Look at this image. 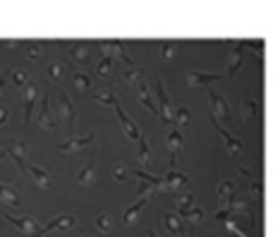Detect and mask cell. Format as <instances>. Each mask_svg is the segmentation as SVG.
Masks as SVG:
<instances>
[{
  "mask_svg": "<svg viewBox=\"0 0 273 237\" xmlns=\"http://www.w3.org/2000/svg\"><path fill=\"white\" fill-rule=\"evenodd\" d=\"M209 96H211V118L218 125H230L233 122V115H230V108H228V101L218 96L214 89H209Z\"/></svg>",
  "mask_w": 273,
  "mask_h": 237,
  "instance_id": "cell-1",
  "label": "cell"
},
{
  "mask_svg": "<svg viewBox=\"0 0 273 237\" xmlns=\"http://www.w3.org/2000/svg\"><path fill=\"white\" fill-rule=\"evenodd\" d=\"M156 96H158V103H161V120H163V125L165 127H170V125L175 127V106L170 103L161 79H156Z\"/></svg>",
  "mask_w": 273,
  "mask_h": 237,
  "instance_id": "cell-2",
  "label": "cell"
},
{
  "mask_svg": "<svg viewBox=\"0 0 273 237\" xmlns=\"http://www.w3.org/2000/svg\"><path fill=\"white\" fill-rule=\"evenodd\" d=\"M20 233H24L27 237H41L43 233H46V228L43 225H39L36 220H31V218H15V216H10V213H2Z\"/></svg>",
  "mask_w": 273,
  "mask_h": 237,
  "instance_id": "cell-3",
  "label": "cell"
},
{
  "mask_svg": "<svg viewBox=\"0 0 273 237\" xmlns=\"http://www.w3.org/2000/svg\"><path fill=\"white\" fill-rule=\"evenodd\" d=\"M115 113H117V118H120V125H122L125 134H127L132 142H141L144 137H141V132H139V127H136L135 120H130V118H127V113L122 110V106H120V98L115 101Z\"/></svg>",
  "mask_w": 273,
  "mask_h": 237,
  "instance_id": "cell-4",
  "label": "cell"
},
{
  "mask_svg": "<svg viewBox=\"0 0 273 237\" xmlns=\"http://www.w3.org/2000/svg\"><path fill=\"white\" fill-rule=\"evenodd\" d=\"M60 115H62V122L65 125H75V120H77V108L70 101L67 91H60Z\"/></svg>",
  "mask_w": 273,
  "mask_h": 237,
  "instance_id": "cell-5",
  "label": "cell"
},
{
  "mask_svg": "<svg viewBox=\"0 0 273 237\" xmlns=\"http://www.w3.org/2000/svg\"><path fill=\"white\" fill-rule=\"evenodd\" d=\"M223 77L220 74H204V72H187V84L190 87H206V89H211V84L214 82H220Z\"/></svg>",
  "mask_w": 273,
  "mask_h": 237,
  "instance_id": "cell-6",
  "label": "cell"
},
{
  "mask_svg": "<svg viewBox=\"0 0 273 237\" xmlns=\"http://www.w3.org/2000/svg\"><path fill=\"white\" fill-rule=\"evenodd\" d=\"M22 103H24V125H31V110H34V103H36V87L27 84L22 89Z\"/></svg>",
  "mask_w": 273,
  "mask_h": 237,
  "instance_id": "cell-7",
  "label": "cell"
},
{
  "mask_svg": "<svg viewBox=\"0 0 273 237\" xmlns=\"http://www.w3.org/2000/svg\"><path fill=\"white\" fill-rule=\"evenodd\" d=\"M29 173H31V178L36 180V184H39L41 189H51V187H53V178H51V173H48L43 165L34 163V165H29Z\"/></svg>",
  "mask_w": 273,
  "mask_h": 237,
  "instance_id": "cell-8",
  "label": "cell"
},
{
  "mask_svg": "<svg viewBox=\"0 0 273 237\" xmlns=\"http://www.w3.org/2000/svg\"><path fill=\"white\" fill-rule=\"evenodd\" d=\"M7 153H10V158L22 168V170H27V144L24 142H12L10 146H7Z\"/></svg>",
  "mask_w": 273,
  "mask_h": 237,
  "instance_id": "cell-9",
  "label": "cell"
},
{
  "mask_svg": "<svg viewBox=\"0 0 273 237\" xmlns=\"http://www.w3.org/2000/svg\"><path fill=\"white\" fill-rule=\"evenodd\" d=\"M36 127H43V129H53L55 127V120L51 115V106H48V96L41 98V110L36 115Z\"/></svg>",
  "mask_w": 273,
  "mask_h": 237,
  "instance_id": "cell-10",
  "label": "cell"
},
{
  "mask_svg": "<svg viewBox=\"0 0 273 237\" xmlns=\"http://www.w3.org/2000/svg\"><path fill=\"white\" fill-rule=\"evenodd\" d=\"M94 142V134H84V137H77V139H67L65 144H60L58 151L62 153H75V151H82L84 146H89Z\"/></svg>",
  "mask_w": 273,
  "mask_h": 237,
  "instance_id": "cell-11",
  "label": "cell"
},
{
  "mask_svg": "<svg viewBox=\"0 0 273 237\" xmlns=\"http://www.w3.org/2000/svg\"><path fill=\"white\" fill-rule=\"evenodd\" d=\"M242 118H245L247 127H252L256 122V96L254 93H249L245 98V103H242Z\"/></svg>",
  "mask_w": 273,
  "mask_h": 237,
  "instance_id": "cell-12",
  "label": "cell"
},
{
  "mask_svg": "<svg viewBox=\"0 0 273 237\" xmlns=\"http://www.w3.org/2000/svg\"><path fill=\"white\" fill-rule=\"evenodd\" d=\"M70 58L75 60L77 65L86 67V65L91 62V51H89V43H77V46H72V51H70Z\"/></svg>",
  "mask_w": 273,
  "mask_h": 237,
  "instance_id": "cell-13",
  "label": "cell"
},
{
  "mask_svg": "<svg viewBox=\"0 0 273 237\" xmlns=\"http://www.w3.org/2000/svg\"><path fill=\"white\" fill-rule=\"evenodd\" d=\"M136 98H139V103L149 110V113H154V115H158V108H156V103H154V98H151V93H149V87L141 82L139 87H136Z\"/></svg>",
  "mask_w": 273,
  "mask_h": 237,
  "instance_id": "cell-14",
  "label": "cell"
},
{
  "mask_svg": "<svg viewBox=\"0 0 273 237\" xmlns=\"http://www.w3.org/2000/svg\"><path fill=\"white\" fill-rule=\"evenodd\" d=\"M233 46V51H230V58H228V77L230 74H235V70L242 65V43H230Z\"/></svg>",
  "mask_w": 273,
  "mask_h": 237,
  "instance_id": "cell-15",
  "label": "cell"
},
{
  "mask_svg": "<svg viewBox=\"0 0 273 237\" xmlns=\"http://www.w3.org/2000/svg\"><path fill=\"white\" fill-rule=\"evenodd\" d=\"M168 148H170V163H175V151L180 148V144H182V132L175 127V129H170L168 132Z\"/></svg>",
  "mask_w": 273,
  "mask_h": 237,
  "instance_id": "cell-16",
  "label": "cell"
},
{
  "mask_svg": "<svg viewBox=\"0 0 273 237\" xmlns=\"http://www.w3.org/2000/svg\"><path fill=\"white\" fill-rule=\"evenodd\" d=\"M72 225H75V218H70V216H58L51 223H46L43 228H46V233H48V230H67V228H72Z\"/></svg>",
  "mask_w": 273,
  "mask_h": 237,
  "instance_id": "cell-17",
  "label": "cell"
},
{
  "mask_svg": "<svg viewBox=\"0 0 273 237\" xmlns=\"http://www.w3.org/2000/svg\"><path fill=\"white\" fill-rule=\"evenodd\" d=\"M72 89L89 91L91 89V74H89V72H75V74H72Z\"/></svg>",
  "mask_w": 273,
  "mask_h": 237,
  "instance_id": "cell-18",
  "label": "cell"
},
{
  "mask_svg": "<svg viewBox=\"0 0 273 237\" xmlns=\"http://www.w3.org/2000/svg\"><path fill=\"white\" fill-rule=\"evenodd\" d=\"M122 79H125L127 84H136V87H139V84L144 82V72H141L139 67H125V70H122Z\"/></svg>",
  "mask_w": 273,
  "mask_h": 237,
  "instance_id": "cell-19",
  "label": "cell"
},
{
  "mask_svg": "<svg viewBox=\"0 0 273 237\" xmlns=\"http://www.w3.org/2000/svg\"><path fill=\"white\" fill-rule=\"evenodd\" d=\"M96 178V173H94V165H91V161H86L82 165V170H79V175H77V182L79 184H91Z\"/></svg>",
  "mask_w": 273,
  "mask_h": 237,
  "instance_id": "cell-20",
  "label": "cell"
},
{
  "mask_svg": "<svg viewBox=\"0 0 273 237\" xmlns=\"http://www.w3.org/2000/svg\"><path fill=\"white\" fill-rule=\"evenodd\" d=\"M0 199H2V204H7V206H20L17 194H15L7 184H2V182H0Z\"/></svg>",
  "mask_w": 273,
  "mask_h": 237,
  "instance_id": "cell-21",
  "label": "cell"
},
{
  "mask_svg": "<svg viewBox=\"0 0 273 237\" xmlns=\"http://www.w3.org/2000/svg\"><path fill=\"white\" fill-rule=\"evenodd\" d=\"M113 65H115V58H113V55H106V53H103V58L98 60V65H96V72H98L101 77H108L110 70H113Z\"/></svg>",
  "mask_w": 273,
  "mask_h": 237,
  "instance_id": "cell-22",
  "label": "cell"
},
{
  "mask_svg": "<svg viewBox=\"0 0 273 237\" xmlns=\"http://www.w3.org/2000/svg\"><path fill=\"white\" fill-rule=\"evenodd\" d=\"M10 82L15 84V87H27L29 84V74L24 72V70H10Z\"/></svg>",
  "mask_w": 273,
  "mask_h": 237,
  "instance_id": "cell-23",
  "label": "cell"
},
{
  "mask_svg": "<svg viewBox=\"0 0 273 237\" xmlns=\"http://www.w3.org/2000/svg\"><path fill=\"white\" fill-rule=\"evenodd\" d=\"M187 122H190V108L177 106V108H175V127L180 129V127H185Z\"/></svg>",
  "mask_w": 273,
  "mask_h": 237,
  "instance_id": "cell-24",
  "label": "cell"
},
{
  "mask_svg": "<svg viewBox=\"0 0 273 237\" xmlns=\"http://www.w3.org/2000/svg\"><path fill=\"white\" fill-rule=\"evenodd\" d=\"M187 178L182 175V173H175V170H170L168 173V178L163 180V187H180V184H185Z\"/></svg>",
  "mask_w": 273,
  "mask_h": 237,
  "instance_id": "cell-25",
  "label": "cell"
},
{
  "mask_svg": "<svg viewBox=\"0 0 273 237\" xmlns=\"http://www.w3.org/2000/svg\"><path fill=\"white\" fill-rule=\"evenodd\" d=\"M214 125H216V129L223 134V139H225V144H228V148H230V153H240V142H235V139L223 129V125H218V122H214Z\"/></svg>",
  "mask_w": 273,
  "mask_h": 237,
  "instance_id": "cell-26",
  "label": "cell"
},
{
  "mask_svg": "<svg viewBox=\"0 0 273 237\" xmlns=\"http://www.w3.org/2000/svg\"><path fill=\"white\" fill-rule=\"evenodd\" d=\"M141 208H144V199H141V201H136L132 208H127V211H125V223H127V225H132V223H135Z\"/></svg>",
  "mask_w": 273,
  "mask_h": 237,
  "instance_id": "cell-27",
  "label": "cell"
},
{
  "mask_svg": "<svg viewBox=\"0 0 273 237\" xmlns=\"http://www.w3.org/2000/svg\"><path fill=\"white\" fill-rule=\"evenodd\" d=\"M136 158H139V163H141V165H146V163L151 161V151H149L146 139H141V142H139V156H136Z\"/></svg>",
  "mask_w": 273,
  "mask_h": 237,
  "instance_id": "cell-28",
  "label": "cell"
},
{
  "mask_svg": "<svg viewBox=\"0 0 273 237\" xmlns=\"http://www.w3.org/2000/svg\"><path fill=\"white\" fill-rule=\"evenodd\" d=\"M94 101H98V103H106V106H115L117 96H115V93H110V91H101V93H94Z\"/></svg>",
  "mask_w": 273,
  "mask_h": 237,
  "instance_id": "cell-29",
  "label": "cell"
},
{
  "mask_svg": "<svg viewBox=\"0 0 273 237\" xmlns=\"http://www.w3.org/2000/svg\"><path fill=\"white\" fill-rule=\"evenodd\" d=\"M24 55H27L29 60H39L41 58V48L34 46V43H27V46H24Z\"/></svg>",
  "mask_w": 273,
  "mask_h": 237,
  "instance_id": "cell-30",
  "label": "cell"
},
{
  "mask_svg": "<svg viewBox=\"0 0 273 237\" xmlns=\"http://www.w3.org/2000/svg\"><path fill=\"white\" fill-rule=\"evenodd\" d=\"M48 77L55 79V82H60V79H62V65H60V62H53V65L48 67Z\"/></svg>",
  "mask_w": 273,
  "mask_h": 237,
  "instance_id": "cell-31",
  "label": "cell"
},
{
  "mask_svg": "<svg viewBox=\"0 0 273 237\" xmlns=\"http://www.w3.org/2000/svg\"><path fill=\"white\" fill-rule=\"evenodd\" d=\"M173 53H175V43H161V55L165 60L173 58Z\"/></svg>",
  "mask_w": 273,
  "mask_h": 237,
  "instance_id": "cell-32",
  "label": "cell"
},
{
  "mask_svg": "<svg viewBox=\"0 0 273 237\" xmlns=\"http://www.w3.org/2000/svg\"><path fill=\"white\" fill-rule=\"evenodd\" d=\"M96 225H98V230H108L110 228V218L106 213H101L98 218H96Z\"/></svg>",
  "mask_w": 273,
  "mask_h": 237,
  "instance_id": "cell-33",
  "label": "cell"
},
{
  "mask_svg": "<svg viewBox=\"0 0 273 237\" xmlns=\"http://www.w3.org/2000/svg\"><path fill=\"white\" fill-rule=\"evenodd\" d=\"M113 175H115V180H120V182H122V180L127 178V170H125L122 165H115V170H113Z\"/></svg>",
  "mask_w": 273,
  "mask_h": 237,
  "instance_id": "cell-34",
  "label": "cell"
},
{
  "mask_svg": "<svg viewBox=\"0 0 273 237\" xmlns=\"http://www.w3.org/2000/svg\"><path fill=\"white\" fill-rule=\"evenodd\" d=\"M165 225H168V230H177V228H180L175 216H168V218H165Z\"/></svg>",
  "mask_w": 273,
  "mask_h": 237,
  "instance_id": "cell-35",
  "label": "cell"
},
{
  "mask_svg": "<svg viewBox=\"0 0 273 237\" xmlns=\"http://www.w3.org/2000/svg\"><path fill=\"white\" fill-rule=\"evenodd\" d=\"M7 118H10V108H5V106H2V108H0V125H5Z\"/></svg>",
  "mask_w": 273,
  "mask_h": 237,
  "instance_id": "cell-36",
  "label": "cell"
},
{
  "mask_svg": "<svg viewBox=\"0 0 273 237\" xmlns=\"http://www.w3.org/2000/svg\"><path fill=\"white\" fill-rule=\"evenodd\" d=\"M17 41H0V48H17Z\"/></svg>",
  "mask_w": 273,
  "mask_h": 237,
  "instance_id": "cell-37",
  "label": "cell"
},
{
  "mask_svg": "<svg viewBox=\"0 0 273 237\" xmlns=\"http://www.w3.org/2000/svg\"><path fill=\"white\" fill-rule=\"evenodd\" d=\"M7 79H10V72H5V74H0V91L5 89V84H7Z\"/></svg>",
  "mask_w": 273,
  "mask_h": 237,
  "instance_id": "cell-38",
  "label": "cell"
},
{
  "mask_svg": "<svg viewBox=\"0 0 273 237\" xmlns=\"http://www.w3.org/2000/svg\"><path fill=\"white\" fill-rule=\"evenodd\" d=\"M84 237H98V235H84Z\"/></svg>",
  "mask_w": 273,
  "mask_h": 237,
  "instance_id": "cell-39",
  "label": "cell"
},
{
  "mask_svg": "<svg viewBox=\"0 0 273 237\" xmlns=\"http://www.w3.org/2000/svg\"><path fill=\"white\" fill-rule=\"evenodd\" d=\"M149 237H156V235H154V233H151V235H149Z\"/></svg>",
  "mask_w": 273,
  "mask_h": 237,
  "instance_id": "cell-40",
  "label": "cell"
},
{
  "mask_svg": "<svg viewBox=\"0 0 273 237\" xmlns=\"http://www.w3.org/2000/svg\"><path fill=\"white\" fill-rule=\"evenodd\" d=\"M0 158H2V151H0Z\"/></svg>",
  "mask_w": 273,
  "mask_h": 237,
  "instance_id": "cell-41",
  "label": "cell"
}]
</instances>
